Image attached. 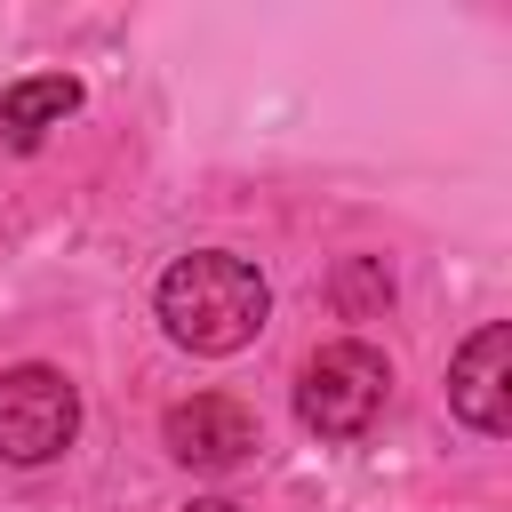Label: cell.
Wrapping results in <instances>:
<instances>
[{
  "label": "cell",
  "instance_id": "cell-1",
  "mask_svg": "<svg viewBox=\"0 0 512 512\" xmlns=\"http://www.w3.org/2000/svg\"><path fill=\"white\" fill-rule=\"evenodd\" d=\"M264 312H272V288H264V272H256L248 256H232V248H192V256H176V264L160 272V328H168L184 352L224 360V352L256 344Z\"/></svg>",
  "mask_w": 512,
  "mask_h": 512
},
{
  "label": "cell",
  "instance_id": "cell-2",
  "mask_svg": "<svg viewBox=\"0 0 512 512\" xmlns=\"http://www.w3.org/2000/svg\"><path fill=\"white\" fill-rule=\"evenodd\" d=\"M384 392H392L384 352L360 344V336H336V344H320V352L304 360V376H296V416H304V432H320V440H360V432L384 416Z\"/></svg>",
  "mask_w": 512,
  "mask_h": 512
},
{
  "label": "cell",
  "instance_id": "cell-3",
  "mask_svg": "<svg viewBox=\"0 0 512 512\" xmlns=\"http://www.w3.org/2000/svg\"><path fill=\"white\" fill-rule=\"evenodd\" d=\"M72 432H80V392H72V376H56V368H40V360L0 376V456H8V464H48V456L72 448Z\"/></svg>",
  "mask_w": 512,
  "mask_h": 512
},
{
  "label": "cell",
  "instance_id": "cell-4",
  "mask_svg": "<svg viewBox=\"0 0 512 512\" xmlns=\"http://www.w3.org/2000/svg\"><path fill=\"white\" fill-rule=\"evenodd\" d=\"M160 440H168V456L192 464V472H232V464L256 456V408L232 400V392H192V400L168 408Z\"/></svg>",
  "mask_w": 512,
  "mask_h": 512
},
{
  "label": "cell",
  "instance_id": "cell-5",
  "mask_svg": "<svg viewBox=\"0 0 512 512\" xmlns=\"http://www.w3.org/2000/svg\"><path fill=\"white\" fill-rule=\"evenodd\" d=\"M448 408L472 424V432H512V328L488 320L464 336V352L448 360Z\"/></svg>",
  "mask_w": 512,
  "mask_h": 512
},
{
  "label": "cell",
  "instance_id": "cell-6",
  "mask_svg": "<svg viewBox=\"0 0 512 512\" xmlns=\"http://www.w3.org/2000/svg\"><path fill=\"white\" fill-rule=\"evenodd\" d=\"M80 112V80L72 72H32V80H8L0 88V144L32 152L48 128H64Z\"/></svg>",
  "mask_w": 512,
  "mask_h": 512
},
{
  "label": "cell",
  "instance_id": "cell-7",
  "mask_svg": "<svg viewBox=\"0 0 512 512\" xmlns=\"http://www.w3.org/2000/svg\"><path fill=\"white\" fill-rule=\"evenodd\" d=\"M384 296H392V272H384V256H360V264H344V272H336V304H344L352 320H360L368 304H384Z\"/></svg>",
  "mask_w": 512,
  "mask_h": 512
},
{
  "label": "cell",
  "instance_id": "cell-8",
  "mask_svg": "<svg viewBox=\"0 0 512 512\" xmlns=\"http://www.w3.org/2000/svg\"><path fill=\"white\" fill-rule=\"evenodd\" d=\"M184 512H240V504H224V496H192Z\"/></svg>",
  "mask_w": 512,
  "mask_h": 512
}]
</instances>
